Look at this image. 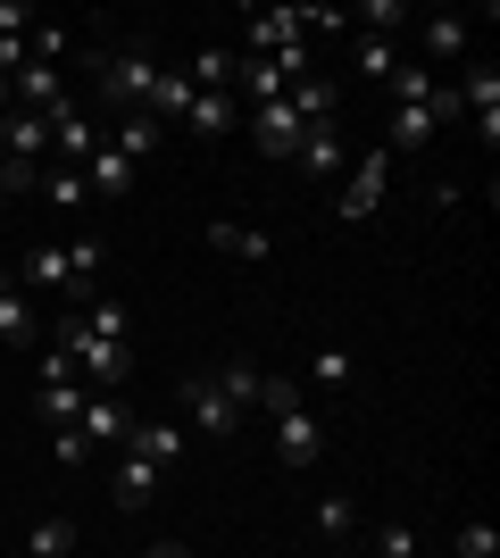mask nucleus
I'll return each mask as SVG.
<instances>
[{
	"instance_id": "1",
	"label": "nucleus",
	"mask_w": 500,
	"mask_h": 558,
	"mask_svg": "<svg viewBox=\"0 0 500 558\" xmlns=\"http://www.w3.org/2000/svg\"><path fill=\"white\" fill-rule=\"evenodd\" d=\"M100 242H42V251H25V267L9 283H25V292H50V283H75V301H84V283L100 276Z\"/></svg>"
},
{
	"instance_id": "2",
	"label": "nucleus",
	"mask_w": 500,
	"mask_h": 558,
	"mask_svg": "<svg viewBox=\"0 0 500 558\" xmlns=\"http://www.w3.org/2000/svg\"><path fill=\"white\" fill-rule=\"evenodd\" d=\"M150 75H159V59H150V50H100V59H93L100 100H109V109H125V117L150 100Z\"/></svg>"
},
{
	"instance_id": "3",
	"label": "nucleus",
	"mask_w": 500,
	"mask_h": 558,
	"mask_svg": "<svg viewBox=\"0 0 500 558\" xmlns=\"http://www.w3.org/2000/svg\"><path fill=\"white\" fill-rule=\"evenodd\" d=\"M309 34H301V9H251L242 17V59H284V50H301Z\"/></svg>"
},
{
	"instance_id": "4",
	"label": "nucleus",
	"mask_w": 500,
	"mask_h": 558,
	"mask_svg": "<svg viewBox=\"0 0 500 558\" xmlns=\"http://www.w3.org/2000/svg\"><path fill=\"white\" fill-rule=\"evenodd\" d=\"M0 150H9V167L42 175V159H50V117H34V109H0Z\"/></svg>"
},
{
	"instance_id": "5",
	"label": "nucleus",
	"mask_w": 500,
	"mask_h": 558,
	"mask_svg": "<svg viewBox=\"0 0 500 558\" xmlns=\"http://www.w3.org/2000/svg\"><path fill=\"white\" fill-rule=\"evenodd\" d=\"M383 192H392V150H376V159H358V175L342 184V226H367V217L383 209Z\"/></svg>"
},
{
	"instance_id": "6",
	"label": "nucleus",
	"mask_w": 500,
	"mask_h": 558,
	"mask_svg": "<svg viewBox=\"0 0 500 558\" xmlns=\"http://www.w3.org/2000/svg\"><path fill=\"white\" fill-rule=\"evenodd\" d=\"M276 450H284V466H317V450H326V425H317L309 400L276 409Z\"/></svg>"
},
{
	"instance_id": "7",
	"label": "nucleus",
	"mask_w": 500,
	"mask_h": 558,
	"mask_svg": "<svg viewBox=\"0 0 500 558\" xmlns=\"http://www.w3.org/2000/svg\"><path fill=\"white\" fill-rule=\"evenodd\" d=\"M100 142H109V134H100V125H93V117H84V109H75V100H68V109H50V159L84 167V159H93V150H100Z\"/></svg>"
},
{
	"instance_id": "8",
	"label": "nucleus",
	"mask_w": 500,
	"mask_h": 558,
	"mask_svg": "<svg viewBox=\"0 0 500 558\" xmlns=\"http://www.w3.org/2000/svg\"><path fill=\"white\" fill-rule=\"evenodd\" d=\"M301 134H309V125L292 117V100H259V109H251V142H259L267 159H292V150H301Z\"/></svg>"
},
{
	"instance_id": "9",
	"label": "nucleus",
	"mask_w": 500,
	"mask_h": 558,
	"mask_svg": "<svg viewBox=\"0 0 500 558\" xmlns=\"http://www.w3.org/2000/svg\"><path fill=\"white\" fill-rule=\"evenodd\" d=\"M184 417L200 425V434H217V442H225V434H234V425H242V409H234V400H225V392H217L209 375H184Z\"/></svg>"
},
{
	"instance_id": "10",
	"label": "nucleus",
	"mask_w": 500,
	"mask_h": 558,
	"mask_svg": "<svg viewBox=\"0 0 500 558\" xmlns=\"http://www.w3.org/2000/svg\"><path fill=\"white\" fill-rule=\"evenodd\" d=\"M234 75H242V50L200 43V50H192V68H184V84H192V93H234Z\"/></svg>"
},
{
	"instance_id": "11",
	"label": "nucleus",
	"mask_w": 500,
	"mask_h": 558,
	"mask_svg": "<svg viewBox=\"0 0 500 558\" xmlns=\"http://www.w3.org/2000/svg\"><path fill=\"white\" fill-rule=\"evenodd\" d=\"M84 192H93V201H125V192H134V159L100 142L93 159H84Z\"/></svg>"
},
{
	"instance_id": "12",
	"label": "nucleus",
	"mask_w": 500,
	"mask_h": 558,
	"mask_svg": "<svg viewBox=\"0 0 500 558\" xmlns=\"http://www.w3.org/2000/svg\"><path fill=\"white\" fill-rule=\"evenodd\" d=\"M68 333H93V342H125V350H134V317H125L118 301H75Z\"/></svg>"
},
{
	"instance_id": "13",
	"label": "nucleus",
	"mask_w": 500,
	"mask_h": 558,
	"mask_svg": "<svg viewBox=\"0 0 500 558\" xmlns=\"http://www.w3.org/2000/svg\"><path fill=\"white\" fill-rule=\"evenodd\" d=\"M150 492H159V466H150L143 450H125V459H118V475H109V500H118V509H143Z\"/></svg>"
},
{
	"instance_id": "14",
	"label": "nucleus",
	"mask_w": 500,
	"mask_h": 558,
	"mask_svg": "<svg viewBox=\"0 0 500 558\" xmlns=\"http://www.w3.org/2000/svg\"><path fill=\"white\" fill-rule=\"evenodd\" d=\"M84 442H125V434H134V417H125L118 409V392H84Z\"/></svg>"
},
{
	"instance_id": "15",
	"label": "nucleus",
	"mask_w": 500,
	"mask_h": 558,
	"mask_svg": "<svg viewBox=\"0 0 500 558\" xmlns=\"http://www.w3.org/2000/svg\"><path fill=\"white\" fill-rule=\"evenodd\" d=\"M426 100H434V93H426ZM426 100H392V159H401V150H426V142L442 134Z\"/></svg>"
},
{
	"instance_id": "16",
	"label": "nucleus",
	"mask_w": 500,
	"mask_h": 558,
	"mask_svg": "<svg viewBox=\"0 0 500 558\" xmlns=\"http://www.w3.org/2000/svg\"><path fill=\"white\" fill-rule=\"evenodd\" d=\"M159 142H167V125L150 109H134V117H118V134H109V150H125V159L143 167V159H159Z\"/></svg>"
},
{
	"instance_id": "17",
	"label": "nucleus",
	"mask_w": 500,
	"mask_h": 558,
	"mask_svg": "<svg viewBox=\"0 0 500 558\" xmlns=\"http://www.w3.org/2000/svg\"><path fill=\"white\" fill-rule=\"evenodd\" d=\"M209 384H217L225 400H234L242 417H251V409H259V384H267V367H259V359H225V367H217Z\"/></svg>"
},
{
	"instance_id": "18",
	"label": "nucleus",
	"mask_w": 500,
	"mask_h": 558,
	"mask_svg": "<svg viewBox=\"0 0 500 558\" xmlns=\"http://www.w3.org/2000/svg\"><path fill=\"white\" fill-rule=\"evenodd\" d=\"M125 450H143V459L150 466H175V459H184V425H134V434H125Z\"/></svg>"
},
{
	"instance_id": "19",
	"label": "nucleus",
	"mask_w": 500,
	"mask_h": 558,
	"mask_svg": "<svg viewBox=\"0 0 500 558\" xmlns=\"http://www.w3.org/2000/svg\"><path fill=\"white\" fill-rule=\"evenodd\" d=\"M292 167H301V175H333V167H342V134H333V125H309L301 150H292Z\"/></svg>"
},
{
	"instance_id": "20",
	"label": "nucleus",
	"mask_w": 500,
	"mask_h": 558,
	"mask_svg": "<svg viewBox=\"0 0 500 558\" xmlns=\"http://www.w3.org/2000/svg\"><path fill=\"white\" fill-rule=\"evenodd\" d=\"M34 409H42L50 425H75V417H84V384H75V375H59V384H34Z\"/></svg>"
},
{
	"instance_id": "21",
	"label": "nucleus",
	"mask_w": 500,
	"mask_h": 558,
	"mask_svg": "<svg viewBox=\"0 0 500 558\" xmlns=\"http://www.w3.org/2000/svg\"><path fill=\"white\" fill-rule=\"evenodd\" d=\"M417 43H426V59H467V17H451V9H442V17H426V34H417ZM426 59H417V68H426Z\"/></svg>"
},
{
	"instance_id": "22",
	"label": "nucleus",
	"mask_w": 500,
	"mask_h": 558,
	"mask_svg": "<svg viewBox=\"0 0 500 558\" xmlns=\"http://www.w3.org/2000/svg\"><path fill=\"white\" fill-rule=\"evenodd\" d=\"M143 109L159 117V125H167V117H184V109H192V84H184V68H159V75H150V100H143Z\"/></svg>"
},
{
	"instance_id": "23",
	"label": "nucleus",
	"mask_w": 500,
	"mask_h": 558,
	"mask_svg": "<svg viewBox=\"0 0 500 558\" xmlns=\"http://www.w3.org/2000/svg\"><path fill=\"white\" fill-rule=\"evenodd\" d=\"M234 93H192V109H184V125L192 134H225V125H234Z\"/></svg>"
},
{
	"instance_id": "24",
	"label": "nucleus",
	"mask_w": 500,
	"mask_h": 558,
	"mask_svg": "<svg viewBox=\"0 0 500 558\" xmlns=\"http://www.w3.org/2000/svg\"><path fill=\"white\" fill-rule=\"evenodd\" d=\"M209 251H225V258H267V233H259V226H234V217H217V226H209Z\"/></svg>"
},
{
	"instance_id": "25",
	"label": "nucleus",
	"mask_w": 500,
	"mask_h": 558,
	"mask_svg": "<svg viewBox=\"0 0 500 558\" xmlns=\"http://www.w3.org/2000/svg\"><path fill=\"white\" fill-rule=\"evenodd\" d=\"M42 201H50L59 217H75L84 201H93V192H84V167H50V175H42Z\"/></svg>"
},
{
	"instance_id": "26",
	"label": "nucleus",
	"mask_w": 500,
	"mask_h": 558,
	"mask_svg": "<svg viewBox=\"0 0 500 558\" xmlns=\"http://www.w3.org/2000/svg\"><path fill=\"white\" fill-rule=\"evenodd\" d=\"M234 93H251V109H259V100H284V68H276V59H242Z\"/></svg>"
},
{
	"instance_id": "27",
	"label": "nucleus",
	"mask_w": 500,
	"mask_h": 558,
	"mask_svg": "<svg viewBox=\"0 0 500 558\" xmlns=\"http://www.w3.org/2000/svg\"><path fill=\"white\" fill-rule=\"evenodd\" d=\"M358 75H367V84H392V75H401V50L383 43V34H358Z\"/></svg>"
},
{
	"instance_id": "28",
	"label": "nucleus",
	"mask_w": 500,
	"mask_h": 558,
	"mask_svg": "<svg viewBox=\"0 0 500 558\" xmlns=\"http://www.w3.org/2000/svg\"><path fill=\"white\" fill-rule=\"evenodd\" d=\"M301 384H317V392H342V384H351V350H309V375H301Z\"/></svg>"
},
{
	"instance_id": "29",
	"label": "nucleus",
	"mask_w": 500,
	"mask_h": 558,
	"mask_svg": "<svg viewBox=\"0 0 500 558\" xmlns=\"http://www.w3.org/2000/svg\"><path fill=\"white\" fill-rule=\"evenodd\" d=\"M68 550H75V525H68V517H42V525L25 534V558H68Z\"/></svg>"
},
{
	"instance_id": "30",
	"label": "nucleus",
	"mask_w": 500,
	"mask_h": 558,
	"mask_svg": "<svg viewBox=\"0 0 500 558\" xmlns=\"http://www.w3.org/2000/svg\"><path fill=\"white\" fill-rule=\"evenodd\" d=\"M0 342H34V308L17 283H0Z\"/></svg>"
},
{
	"instance_id": "31",
	"label": "nucleus",
	"mask_w": 500,
	"mask_h": 558,
	"mask_svg": "<svg viewBox=\"0 0 500 558\" xmlns=\"http://www.w3.org/2000/svg\"><path fill=\"white\" fill-rule=\"evenodd\" d=\"M358 25H367V34H383V43H392V25H408V9L401 0H367V9H351Z\"/></svg>"
},
{
	"instance_id": "32",
	"label": "nucleus",
	"mask_w": 500,
	"mask_h": 558,
	"mask_svg": "<svg viewBox=\"0 0 500 558\" xmlns=\"http://www.w3.org/2000/svg\"><path fill=\"white\" fill-rule=\"evenodd\" d=\"M351 525H358V509L342 500V492H326V500H317V534H333V542H342Z\"/></svg>"
},
{
	"instance_id": "33",
	"label": "nucleus",
	"mask_w": 500,
	"mask_h": 558,
	"mask_svg": "<svg viewBox=\"0 0 500 558\" xmlns=\"http://www.w3.org/2000/svg\"><path fill=\"white\" fill-rule=\"evenodd\" d=\"M376 558H417V525H408V517H392V525L376 534Z\"/></svg>"
},
{
	"instance_id": "34",
	"label": "nucleus",
	"mask_w": 500,
	"mask_h": 558,
	"mask_svg": "<svg viewBox=\"0 0 500 558\" xmlns=\"http://www.w3.org/2000/svg\"><path fill=\"white\" fill-rule=\"evenodd\" d=\"M459 558H500V525H459Z\"/></svg>"
},
{
	"instance_id": "35",
	"label": "nucleus",
	"mask_w": 500,
	"mask_h": 558,
	"mask_svg": "<svg viewBox=\"0 0 500 558\" xmlns=\"http://www.w3.org/2000/svg\"><path fill=\"white\" fill-rule=\"evenodd\" d=\"M50 450H59V466H84V459H93V442H84V425H59V442H50Z\"/></svg>"
},
{
	"instance_id": "36",
	"label": "nucleus",
	"mask_w": 500,
	"mask_h": 558,
	"mask_svg": "<svg viewBox=\"0 0 500 558\" xmlns=\"http://www.w3.org/2000/svg\"><path fill=\"white\" fill-rule=\"evenodd\" d=\"M143 558H192V550H184V542H150Z\"/></svg>"
},
{
	"instance_id": "37",
	"label": "nucleus",
	"mask_w": 500,
	"mask_h": 558,
	"mask_svg": "<svg viewBox=\"0 0 500 558\" xmlns=\"http://www.w3.org/2000/svg\"><path fill=\"white\" fill-rule=\"evenodd\" d=\"M9 201H17V192H9V175H0V209H9Z\"/></svg>"
},
{
	"instance_id": "38",
	"label": "nucleus",
	"mask_w": 500,
	"mask_h": 558,
	"mask_svg": "<svg viewBox=\"0 0 500 558\" xmlns=\"http://www.w3.org/2000/svg\"><path fill=\"white\" fill-rule=\"evenodd\" d=\"M0 109H9V75H0Z\"/></svg>"
}]
</instances>
